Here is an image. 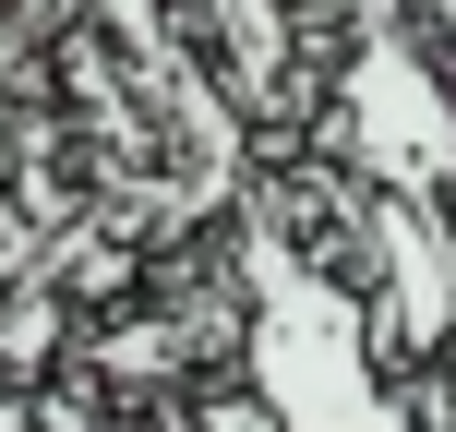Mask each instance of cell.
<instances>
[{
    "mask_svg": "<svg viewBox=\"0 0 456 432\" xmlns=\"http://www.w3.org/2000/svg\"><path fill=\"white\" fill-rule=\"evenodd\" d=\"M324 144L361 192H409V205H456V85L420 24H372L348 48L337 96H324Z\"/></svg>",
    "mask_w": 456,
    "mask_h": 432,
    "instance_id": "2",
    "label": "cell"
},
{
    "mask_svg": "<svg viewBox=\"0 0 456 432\" xmlns=\"http://www.w3.org/2000/svg\"><path fill=\"white\" fill-rule=\"evenodd\" d=\"M420 37H433V61H444V85H456V0H420Z\"/></svg>",
    "mask_w": 456,
    "mask_h": 432,
    "instance_id": "4",
    "label": "cell"
},
{
    "mask_svg": "<svg viewBox=\"0 0 456 432\" xmlns=\"http://www.w3.org/2000/svg\"><path fill=\"white\" fill-rule=\"evenodd\" d=\"M192 432H276V420L252 385H216V396H192Z\"/></svg>",
    "mask_w": 456,
    "mask_h": 432,
    "instance_id": "3",
    "label": "cell"
},
{
    "mask_svg": "<svg viewBox=\"0 0 456 432\" xmlns=\"http://www.w3.org/2000/svg\"><path fill=\"white\" fill-rule=\"evenodd\" d=\"M240 276H252L240 289L252 300L240 313V385L265 396L276 432H409V385L372 361L361 289L324 276L265 205L240 216Z\"/></svg>",
    "mask_w": 456,
    "mask_h": 432,
    "instance_id": "1",
    "label": "cell"
}]
</instances>
